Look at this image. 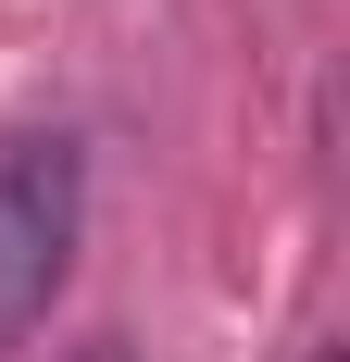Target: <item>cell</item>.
I'll list each match as a JSON object with an SVG mask.
<instances>
[{
  "label": "cell",
  "instance_id": "6da1fadb",
  "mask_svg": "<svg viewBox=\"0 0 350 362\" xmlns=\"http://www.w3.org/2000/svg\"><path fill=\"white\" fill-rule=\"evenodd\" d=\"M75 238H88V150L63 125L0 138V362L50 325V300L75 275Z\"/></svg>",
  "mask_w": 350,
  "mask_h": 362
},
{
  "label": "cell",
  "instance_id": "7a4b0ae2",
  "mask_svg": "<svg viewBox=\"0 0 350 362\" xmlns=\"http://www.w3.org/2000/svg\"><path fill=\"white\" fill-rule=\"evenodd\" d=\"M63 362H125V337H88V350H63Z\"/></svg>",
  "mask_w": 350,
  "mask_h": 362
}]
</instances>
